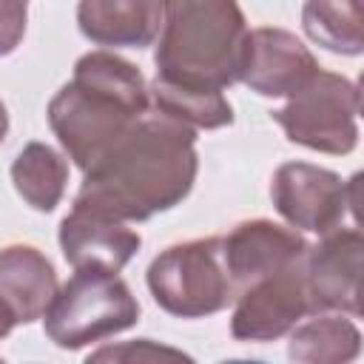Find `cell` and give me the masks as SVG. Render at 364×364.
Wrapping results in <instances>:
<instances>
[{"mask_svg": "<svg viewBox=\"0 0 364 364\" xmlns=\"http://www.w3.org/2000/svg\"><path fill=\"white\" fill-rule=\"evenodd\" d=\"M196 171V131L171 117L145 114L85 171L74 208L119 222H145L176 208L191 193Z\"/></svg>", "mask_w": 364, "mask_h": 364, "instance_id": "cell-1", "label": "cell"}, {"mask_svg": "<svg viewBox=\"0 0 364 364\" xmlns=\"http://www.w3.org/2000/svg\"><path fill=\"white\" fill-rule=\"evenodd\" d=\"M151 108L142 71L119 54L100 48L77 60L74 77L51 97L48 125L85 173L91 171Z\"/></svg>", "mask_w": 364, "mask_h": 364, "instance_id": "cell-2", "label": "cell"}, {"mask_svg": "<svg viewBox=\"0 0 364 364\" xmlns=\"http://www.w3.org/2000/svg\"><path fill=\"white\" fill-rule=\"evenodd\" d=\"M247 37L236 0H162L156 77L222 91L242 80Z\"/></svg>", "mask_w": 364, "mask_h": 364, "instance_id": "cell-3", "label": "cell"}, {"mask_svg": "<svg viewBox=\"0 0 364 364\" xmlns=\"http://www.w3.org/2000/svg\"><path fill=\"white\" fill-rule=\"evenodd\" d=\"M139 321V301L131 287L108 270H74V276L57 287L51 304L43 313L46 336L60 350H80L117 336Z\"/></svg>", "mask_w": 364, "mask_h": 364, "instance_id": "cell-4", "label": "cell"}, {"mask_svg": "<svg viewBox=\"0 0 364 364\" xmlns=\"http://www.w3.org/2000/svg\"><path fill=\"white\" fill-rule=\"evenodd\" d=\"M154 301L176 318H205L236 299V284L222 259V236L165 247L145 273Z\"/></svg>", "mask_w": 364, "mask_h": 364, "instance_id": "cell-5", "label": "cell"}, {"mask_svg": "<svg viewBox=\"0 0 364 364\" xmlns=\"http://www.w3.org/2000/svg\"><path fill=\"white\" fill-rule=\"evenodd\" d=\"M358 85L341 74L318 68L310 82H304L273 119L282 125L284 136L318 154H350L358 145Z\"/></svg>", "mask_w": 364, "mask_h": 364, "instance_id": "cell-6", "label": "cell"}, {"mask_svg": "<svg viewBox=\"0 0 364 364\" xmlns=\"http://www.w3.org/2000/svg\"><path fill=\"white\" fill-rule=\"evenodd\" d=\"M355 191L358 176L344 182L336 171L310 162H284L270 182V199L282 219L296 230L318 236L341 228L347 216H355Z\"/></svg>", "mask_w": 364, "mask_h": 364, "instance_id": "cell-7", "label": "cell"}, {"mask_svg": "<svg viewBox=\"0 0 364 364\" xmlns=\"http://www.w3.org/2000/svg\"><path fill=\"white\" fill-rule=\"evenodd\" d=\"M304 316L310 299L304 284V256L276 273H267L239 290L230 316V336L236 341H276L287 336Z\"/></svg>", "mask_w": 364, "mask_h": 364, "instance_id": "cell-8", "label": "cell"}, {"mask_svg": "<svg viewBox=\"0 0 364 364\" xmlns=\"http://www.w3.org/2000/svg\"><path fill=\"white\" fill-rule=\"evenodd\" d=\"M361 259L364 239L358 228H336L304 253V284L310 313H361Z\"/></svg>", "mask_w": 364, "mask_h": 364, "instance_id": "cell-9", "label": "cell"}, {"mask_svg": "<svg viewBox=\"0 0 364 364\" xmlns=\"http://www.w3.org/2000/svg\"><path fill=\"white\" fill-rule=\"evenodd\" d=\"M313 51L287 28L262 26L247 37L242 80L259 97H293L318 71Z\"/></svg>", "mask_w": 364, "mask_h": 364, "instance_id": "cell-10", "label": "cell"}, {"mask_svg": "<svg viewBox=\"0 0 364 364\" xmlns=\"http://www.w3.org/2000/svg\"><path fill=\"white\" fill-rule=\"evenodd\" d=\"M307 247L310 245L296 228H284L270 219L239 222L228 236H222V259L236 284V296L256 279L299 262Z\"/></svg>", "mask_w": 364, "mask_h": 364, "instance_id": "cell-11", "label": "cell"}, {"mask_svg": "<svg viewBox=\"0 0 364 364\" xmlns=\"http://www.w3.org/2000/svg\"><path fill=\"white\" fill-rule=\"evenodd\" d=\"M57 239L65 262L74 270L91 267L108 273H119L142 245L139 233L125 222L85 208H71V213L60 222Z\"/></svg>", "mask_w": 364, "mask_h": 364, "instance_id": "cell-12", "label": "cell"}, {"mask_svg": "<svg viewBox=\"0 0 364 364\" xmlns=\"http://www.w3.org/2000/svg\"><path fill=\"white\" fill-rule=\"evenodd\" d=\"M82 37L105 48H145L159 37L162 0H80Z\"/></svg>", "mask_w": 364, "mask_h": 364, "instance_id": "cell-13", "label": "cell"}, {"mask_svg": "<svg viewBox=\"0 0 364 364\" xmlns=\"http://www.w3.org/2000/svg\"><path fill=\"white\" fill-rule=\"evenodd\" d=\"M57 287V273L46 253L31 245L0 247V299L14 310L17 324L43 318Z\"/></svg>", "mask_w": 364, "mask_h": 364, "instance_id": "cell-14", "label": "cell"}, {"mask_svg": "<svg viewBox=\"0 0 364 364\" xmlns=\"http://www.w3.org/2000/svg\"><path fill=\"white\" fill-rule=\"evenodd\" d=\"M290 330L287 355L304 364H344L361 353V333L344 313H310Z\"/></svg>", "mask_w": 364, "mask_h": 364, "instance_id": "cell-15", "label": "cell"}, {"mask_svg": "<svg viewBox=\"0 0 364 364\" xmlns=\"http://www.w3.org/2000/svg\"><path fill=\"white\" fill-rule=\"evenodd\" d=\"M148 97H151V108L162 117H171L182 125L205 128H225L233 122V108L225 100L222 91L216 88H196V85H179V82H168L154 77V82L148 85Z\"/></svg>", "mask_w": 364, "mask_h": 364, "instance_id": "cell-16", "label": "cell"}, {"mask_svg": "<svg viewBox=\"0 0 364 364\" xmlns=\"http://www.w3.org/2000/svg\"><path fill=\"white\" fill-rule=\"evenodd\" d=\"M11 182L26 205L40 213H51L65 193L68 165L51 145L28 142L11 162Z\"/></svg>", "mask_w": 364, "mask_h": 364, "instance_id": "cell-17", "label": "cell"}, {"mask_svg": "<svg viewBox=\"0 0 364 364\" xmlns=\"http://www.w3.org/2000/svg\"><path fill=\"white\" fill-rule=\"evenodd\" d=\"M301 28L333 54L358 57L364 51L361 0H304Z\"/></svg>", "mask_w": 364, "mask_h": 364, "instance_id": "cell-18", "label": "cell"}, {"mask_svg": "<svg viewBox=\"0 0 364 364\" xmlns=\"http://www.w3.org/2000/svg\"><path fill=\"white\" fill-rule=\"evenodd\" d=\"M154 361V358H185L182 350L154 344L151 338H136V341H122V344H108L97 353L88 355V361Z\"/></svg>", "mask_w": 364, "mask_h": 364, "instance_id": "cell-19", "label": "cell"}, {"mask_svg": "<svg viewBox=\"0 0 364 364\" xmlns=\"http://www.w3.org/2000/svg\"><path fill=\"white\" fill-rule=\"evenodd\" d=\"M28 0H0V57L11 54L26 34Z\"/></svg>", "mask_w": 364, "mask_h": 364, "instance_id": "cell-20", "label": "cell"}, {"mask_svg": "<svg viewBox=\"0 0 364 364\" xmlns=\"http://www.w3.org/2000/svg\"><path fill=\"white\" fill-rule=\"evenodd\" d=\"M14 324H17V318H14V310L0 299V338H6L11 330H14Z\"/></svg>", "mask_w": 364, "mask_h": 364, "instance_id": "cell-21", "label": "cell"}, {"mask_svg": "<svg viewBox=\"0 0 364 364\" xmlns=\"http://www.w3.org/2000/svg\"><path fill=\"white\" fill-rule=\"evenodd\" d=\"M6 134H9V111H6V105L0 102V145H3Z\"/></svg>", "mask_w": 364, "mask_h": 364, "instance_id": "cell-22", "label": "cell"}]
</instances>
